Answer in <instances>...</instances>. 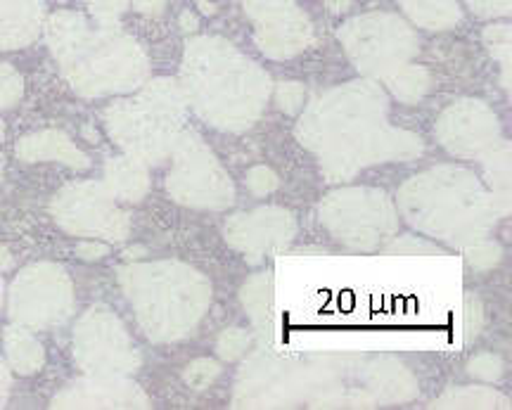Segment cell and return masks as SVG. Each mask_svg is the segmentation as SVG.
<instances>
[{
  "instance_id": "5b68a950",
  "label": "cell",
  "mask_w": 512,
  "mask_h": 410,
  "mask_svg": "<svg viewBox=\"0 0 512 410\" xmlns=\"http://www.w3.org/2000/svg\"><path fill=\"white\" fill-rule=\"evenodd\" d=\"M401 5L420 27L446 29L460 22L456 0H401Z\"/></svg>"
},
{
  "instance_id": "277c9868",
  "label": "cell",
  "mask_w": 512,
  "mask_h": 410,
  "mask_svg": "<svg viewBox=\"0 0 512 410\" xmlns=\"http://www.w3.org/2000/svg\"><path fill=\"white\" fill-rule=\"evenodd\" d=\"M41 17L38 0H0V48L29 43L41 27Z\"/></svg>"
},
{
  "instance_id": "3957f363",
  "label": "cell",
  "mask_w": 512,
  "mask_h": 410,
  "mask_svg": "<svg viewBox=\"0 0 512 410\" xmlns=\"http://www.w3.org/2000/svg\"><path fill=\"white\" fill-rule=\"evenodd\" d=\"M245 10L256 22V41L264 53L287 57L309 43L311 24L294 0H245Z\"/></svg>"
},
{
  "instance_id": "7a4b0ae2",
  "label": "cell",
  "mask_w": 512,
  "mask_h": 410,
  "mask_svg": "<svg viewBox=\"0 0 512 410\" xmlns=\"http://www.w3.org/2000/svg\"><path fill=\"white\" fill-rule=\"evenodd\" d=\"M347 43L349 55L368 72H387L415 53V36L411 29L392 15H366L351 19L339 31Z\"/></svg>"
},
{
  "instance_id": "52a82bcc",
  "label": "cell",
  "mask_w": 512,
  "mask_h": 410,
  "mask_svg": "<svg viewBox=\"0 0 512 410\" xmlns=\"http://www.w3.org/2000/svg\"><path fill=\"white\" fill-rule=\"evenodd\" d=\"M467 3L482 17H498L510 12V0H467Z\"/></svg>"
},
{
  "instance_id": "8992f818",
  "label": "cell",
  "mask_w": 512,
  "mask_h": 410,
  "mask_svg": "<svg viewBox=\"0 0 512 410\" xmlns=\"http://www.w3.org/2000/svg\"><path fill=\"white\" fill-rule=\"evenodd\" d=\"M486 43L491 46V53L498 55V60L503 62L505 81H508V62H510V29L508 24H498V27L486 29Z\"/></svg>"
},
{
  "instance_id": "6da1fadb",
  "label": "cell",
  "mask_w": 512,
  "mask_h": 410,
  "mask_svg": "<svg viewBox=\"0 0 512 410\" xmlns=\"http://www.w3.org/2000/svg\"><path fill=\"white\" fill-rule=\"evenodd\" d=\"M185 76H192L188 91L197 110L221 128L252 124L268 93L266 76L221 38L192 43L185 55Z\"/></svg>"
}]
</instances>
